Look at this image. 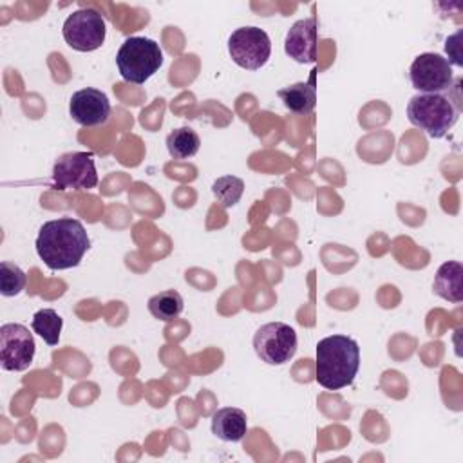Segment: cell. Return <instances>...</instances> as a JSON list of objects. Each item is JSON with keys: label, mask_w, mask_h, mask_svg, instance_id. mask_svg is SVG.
Returning a JSON list of instances; mask_svg holds the SVG:
<instances>
[{"label": "cell", "mask_w": 463, "mask_h": 463, "mask_svg": "<svg viewBox=\"0 0 463 463\" xmlns=\"http://www.w3.org/2000/svg\"><path fill=\"white\" fill-rule=\"evenodd\" d=\"M34 246L43 264L52 271H60L76 268L81 262L90 248V239L81 221L60 217L40 226Z\"/></svg>", "instance_id": "cell-1"}, {"label": "cell", "mask_w": 463, "mask_h": 463, "mask_svg": "<svg viewBox=\"0 0 463 463\" xmlns=\"http://www.w3.org/2000/svg\"><path fill=\"white\" fill-rule=\"evenodd\" d=\"M315 380L329 391L353 383L360 369V347L345 335H331L315 347Z\"/></svg>", "instance_id": "cell-2"}, {"label": "cell", "mask_w": 463, "mask_h": 463, "mask_svg": "<svg viewBox=\"0 0 463 463\" xmlns=\"http://www.w3.org/2000/svg\"><path fill=\"white\" fill-rule=\"evenodd\" d=\"M459 110L445 94H416L407 103V119L427 136L439 139L456 125Z\"/></svg>", "instance_id": "cell-3"}, {"label": "cell", "mask_w": 463, "mask_h": 463, "mask_svg": "<svg viewBox=\"0 0 463 463\" xmlns=\"http://www.w3.org/2000/svg\"><path fill=\"white\" fill-rule=\"evenodd\" d=\"M116 65L125 81L143 85L163 65V51L152 38L130 36L121 43Z\"/></svg>", "instance_id": "cell-4"}, {"label": "cell", "mask_w": 463, "mask_h": 463, "mask_svg": "<svg viewBox=\"0 0 463 463\" xmlns=\"http://www.w3.org/2000/svg\"><path fill=\"white\" fill-rule=\"evenodd\" d=\"M61 34L71 49L78 52H92L103 45L107 24L99 11L92 7H81L65 18Z\"/></svg>", "instance_id": "cell-5"}, {"label": "cell", "mask_w": 463, "mask_h": 463, "mask_svg": "<svg viewBox=\"0 0 463 463\" xmlns=\"http://www.w3.org/2000/svg\"><path fill=\"white\" fill-rule=\"evenodd\" d=\"M228 52L233 63L239 67L246 71H257L269 60L271 40L260 27H239L228 38Z\"/></svg>", "instance_id": "cell-6"}, {"label": "cell", "mask_w": 463, "mask_h": 463, "mask_svg": "<svg viewBox=\"0 0 463 463\" xmlns=\"http://www.w3.org/2000/svg\"><path fill=\"white\" fill-rule=\"evenodd\" d=\"M253 349L268 365H282L297 353V333L284 322H268L255 331Z\"/></svg>", "instance_id": "cell-7"}, {"label": "cell", "mask_w": 463, "mask_h": 463, "mask_svg": "<svg viewBox=\"0 0 463 463\" xmlns=\"http://www.w3.org/2000/svg\"><path fill=\"white\" fill-rule=\"evenodd\" d=\"M52 181L58 190H90L98 184L92 152L61 154L52 166Z\"/></svg>", "instance_id": "cell-8"}, {"label": "cell", "mask_w": 463, "mask_h": 463, "mask_svg": "<svg viewBox=\"0 0 463 463\" xmlns=\"http://www.w3.org/2000/svg\"><path fill=\"white\" fill-rule=\"evenodd\" d=\"M409 80L421 94H441L454 83L452 65L438 52H423L411 63Z\"/></svg>", "instance_id": "cell-9"}, {"label": "cell", "mask_w": 463, "mask_h": 463, "mask_svg": "<svg viewBox=\"0 0 463 463\" xmlns=\"http://www.w3.org/2000/svg\"><path fill=\"white\" fill-rule=\"evenodd\" d=\"M34 336L16 322L0 326V365L4 371H25L34 360Z\"/></svg>", "instance_id": "cell-10"}, {"label": "cell", "mask_w": 463, "mask_h": 463, "mask_svg": "<svg viewBox=\"0 0 463 463\" xmlns=\"http://www.w3.org/2000/svg\"><path fill=\"white\" fill-rule=\"evenodd\" d=\"M69 114L81 127H98L110 116V101L103 90L87 87L71 96Z\"/></svg>", "instance_id": "cell-11"}, {"label": "cell", "mask_w": 463, "mask_h": 463, "mask_svg": "<svg viewBox=\"0 0 463 463\" xmlns=\"http://www.w3.org/2000/svg\"><path fill=\"white\" fill-rule=\"evenodd\" d=\"M317 20L304 18L297 20L284 38V51L289 58L298 63H315L317 60Z\"/></svg>", "instance_id": "cell-12"}, {"label": "cell", "mask_w": 463, "mask_h": 463, "mask_svg": "<svg viewBox=\"0 0 463 463\" xmlns=\"http://www.w3.org/2000/svg\"><path fill=\"white\" fill-rule=\"evenodd\" d=\"M248 432V418L242 409L221 407L212 414V434L222 441H241Z\"/></svg>", "instance_id": "cell-13"}, {"label": "cell", "mask_w": 463, "mask_h": 463, "mask_svg": "<svg viewBox=\"0 0 463 463\" xmlns=\"http://www.w3.org/2000/svg\"><path fill=\"white\" fill-rule=\"evenodd\" d=\"M315 72L317 69L311 71L309 81H298L289 87L279 89L277 96L284 103V107L298 116H307L313 112L315 103H317V89H315Z\"/></svg>", "instance_id": "cell-14"}, {"label": "cell", "mask_w": 463, "mask_h": 463, "mask_svg": "<svg viewBox=\"0 0 463 463\" xmlns=\"http://www.w3.org/2000/svg\"><path fill=\"white\" fill-rule=\"evenodd\" d=\"M432 289L438 297L459 304L463 300V266L458 260L443 262L436 275Z\"/></svg>", "instance_id": "cell-15"}, {"label": "cell", "mask_w": 463, "mask_h": 463, "mask_svg": "<svg viewBox=\"0 0 463 463\" xmlns=\"http://www.w3.org/2000/svg\"><path fill=\"white\" fill-rule=\"evenodd\" d=\"M146 306H148V311L154 318L163 320V322H170V320L177 318L183 313L184 300H183L179 291L165 289V291L150 297Z\"/></svg>", "instance_id": "cell-16"}, {"label": "cell", "mask_w": 463, "mask_h": 463, "mask_svg": "<svg viewBox=\"0 0 463 463\" xmlns=\"http://www.w3.org/2000/svg\"><path fill=\"white\" fill-rule=\"evenodd\" d=\"M201 139L190 127H179L166 136V150L174 159H188L199 152Z\"/></svg>", "instance_id": "cell-17"}, {"label": "cell", "mask_w": 463, "mask_h": 463, "mask_svg": "<svg viewBox=\"0 0 463 463\" xmlns=\"http://www.w3.org/2000/svg\"><path fill=\"white\" fill-rule=\"evenodd\" d=\"M31 327L47 345H56L60 342L63 318L54 309L45 307L33 315Z\"/></svg>", "instance_id": "cell-18"}, {"label": "cell", "mask_w": 463, "mask_h": 463, "mask_svg": "<svg viewBox=\"0 0 463 463\" xmlns=\"http://www.w3.org/2000/svg\"><path fill=\"white\" fill-rule=\"evenodd\" d=\"M212 194L222 208L235 206L244 194V181L237 175L217 177L212 184Z\"/></svg>", "instance_id": "cell-19"}, {"label": "cell", "mask_w": 463, "mask_h": 463, "mask_svg": "<svg viewBox=\"0 0 463 463\" xmlns=\"http://www.w3.org/2000/svg\"><path fill=\"white\" fill-rule=\"evenodd\" d=\"M27 277L20 266L9 260L0 262V293L4 297H16L24 291Z\"/></svg>", "instance_id": "cell-20"}, {"label": "cell", "mask_w": 463, "mask_h": 463, "mask_svg": "<svg viewBox=\"0 0 463 463\" xmlns=\"http://www.w3.org/2000/svg\"><path fill=\"white\" fill-rule=\"evenodd\" d=\"M459 38H461V31H458L456 34H452L450 38H447V43H445V51L449 54V63L452 65H458V67H463V54L459 51L461 43H459Z\"/></svg>", "instance_id": "cell-21"}]
</instances>
